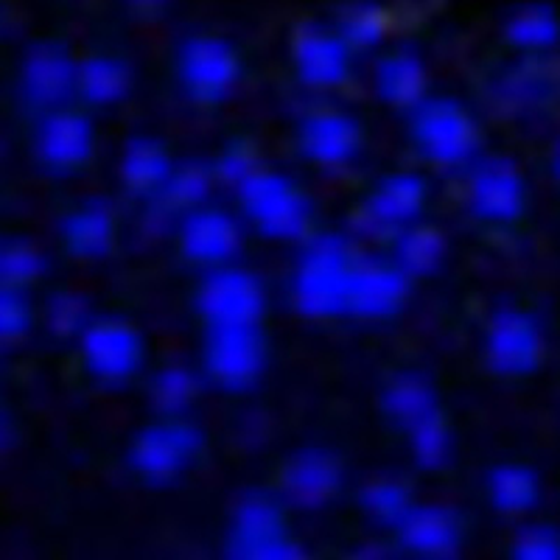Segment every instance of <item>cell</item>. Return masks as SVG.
Returning <instances> with one entry per match:
<instances>
[{
	"instance_id": "obj_1",
	"label": "cell",
	"mask_w": 560,
	"mask_h": 560,
	"mask_svg": "<svg viewBox=\"0 0 560 560\" xmlns=\"http://www.w3.org/2000/svg\"><path fill=\"white\" fill-rule=\"evenodd\" d=\"M359 255L345 238L317 236L300 249L292 269V303L312 319L348 314V292Z\"/></svg>"
},
{
	"instance_id": "obj_2",
	"label": "cell",
	"mask_w": 560,
	"mask_h": 560,
	"mask_svg": "<svg viewBox=\"0 0 560 560\" xmlns=\"http://www.w3.org/2000/svg\"><path fill=\"white\" fill-rule=\"evenodd\" d=\"M244 222L272 242H298L308 236L314 210L308 194L289 174L258 166L236 188Z\"/></svg>"
},
{
	"instance_id": "obj_3",
	"label": "cell",
	"mask_w": 560,
	"mask_h": 560,
	"mask_svg": "<svg viewBox=\"0 0 560 560\" xmlns=\"http://www.w3.org/2000/svg\"><path fill=\"white\" fill-rule=\"evenodd\" d=\"M409 138L415 152L438 168H468L482 149L477 118L446 96H427L409 109Z\"/></svg>"
},
{
	"instance_id": "obj_4",
	"label": "cell",
	"mask_w": 560,
	"mask_h": 560,
	"mask_svg": "<svg viewBox=\"0 0 560 560\" xmlns=\"http://www.w3.org/2000/svg\"><path fill=\"white\" fill-rule=\"evenodd\" d=\"M174 73L183 93L197 104L228 102L242 84V57L236 45L219 34H188L174 54Z\"/></svg>"
},
{
	"instance_id": "obj_5",
	"label": "cell",
	"mask_w": 560,
	"mask_h": 560,
	"mask_svg": "<svg viewBox=\"0 0 560 560\" xmlns=\"http://www.w3.org/2000/svg\"><path fill=\"white\" fill-rule=\"evenodd\" d=\"M205 376L228 393H244L267 370L261 325H208L202 342Z\"/></svg>"
},
{
	"instance_id": "obj_6",
	"label": "cell",
	"mask_w": 560,
	"mask_h": 560,
	"mask_svg": "<svg viewBox=\"0 0 560 560\" xmlns=\"http://www.w3.org/2000/svg\"><path fill=\"white\" fill-rule=\"evenodd\" d=\"M202 452V432L185 418H166L149 423L135 434L129 446V465L147 482H172L183 477Z\"/></svg>"
},
{
	"instance_id": "obj_7",
	"label": "cell",
	"mask_w": 560,
	"mask_h": 560,
	"mask_svg": "<svg viewBox=\"0 0 560 560\" xmlns=\"http://www.w3.org/2000/svg\"><path fill=\"white\" fill-rule=\"evenodd\" d=\"M485 362L504 378H522L541 368L547 337L535 314L518 306H502L490 314L482 334Z\"/></svg>"
},
{
	"instance_id": "obj_8",
	"label": "cell",
	"mask_w": 560,
	"mask_h": 560,
	"mask_svg": "<svg viewBox=\"0 0 560 560\" xmlns=\"http://www.w3.org/2000/svg\"><path fill=\"white\" fill-rule=\"evenodd\" d=\"M77 342L84 370L109 387L132 382L147 362V342L127 319L93 317Z\"/></svg>"
},
{
	"instance_id": "obj_9",
	"label": "cell",
	"mask_w": 560,
	"mask_h": 560,
	"mask_svg": "<svg viewBox=\"0 0 560 560\" xmlns=\"http://www.w3.org/2000/svg\"><path fill=\"white\" fill-rule=\"evenodd\" d=\"M228 560H306V555L287 535L278 502L264 493H253L242 499L233 513Z\"/></svg>"
},
{
	"instance_id": "obj_10",
	"label": "cell",
	"mask_w": 560,
	"mask_h": 560,
	"mask_svg": "<svg viewBox=\"0 0 560 560\" xmlns=\"http://www.w3.org/2000/svg\"><path fill=\"white\" fill-rule=\"evenodd\" d=\"M522 168L508 158H477L468 166L465 202L474 217L485 224H513L524 217L529 197Z\"/></svg>"
},
{
	"instance_id": "obj_11",
	"label": "cell",
	"mask_w": 560,
	"mask_h": 560,
	"mask_svg": "<svg viewBox=\"0 0 560 560\" xmlns=\"http://www.w3.org/2000/svg\"><path fill=\"white\" fill-rule=\"evenodd\" d=\"M197 308L205 325H261L267 312V289L258 275L238 267L236 261L205 269Z\"/></svg>"
},
{
	"instance_id": "obj_12",
	"label": "cell",
	"mask_w": 560,
	"mask_h": 560,
	"mask_svg": "<svg viewBox=\"0 0 560 560\" xmlns=\"http://www.w3.org/2000/svg\"><path fill=\"white\" fill-rule=\"evenodd\" d=\"M32 152L43 168L54 174H73L84 168L96 152V129L84 113L57 107L39 113L32 135Z\"/></svg>"
},
{
	"instance_id": "obj_13",
	"label": "cell",
	"mask_w": 560,
	"mask_h": 560,
	"mask_svg": "<svg viewBox=\"0 0 560 560\" xmlns=\"http://www.w3.org/2000/svg\"><path fill=\"white\" fill-rule=\"evenodd\" d=\"M429 205V183L418 172H393L378 179L359 205V224L373 236H398L420 222Z\"/></svg>"
},
{
	"instance_id": "obj_14",
	"label": "cell",
	"mask_w": 560,
	"mask_h": 560,
	"mask_svg": "<svg viewBox=\"0 0 560 560\" xmlns=\"http://www.w3.org/2000/svg\"><path fill=\"white\" fill-rule=\"evenodd\" d=\"M298 149L312 166L323 168V172L348 168L362 158V124L342 109H312L298 124Z\"/></svg>"
},
{
	"instance_id": "obj_15",
	"label": "cell",
	"mask_w": 560,
	"mask_h": 560,
	"mask_svg": "<svg viewBox=\"0 0 560 560\" xmlns=\"http://www.w3.org/2000/svg\"><path fill=\"white\" fill-rule=\"evenodd\" d=\"M177 242L183 255L202 269L236 261L244 244L242 219L217 205H199L179 217Z\"/></svg>"
},
{
	"instance_id": "obj_16",
	"label": "cell",
	"mask_w": 560,
	"mask_h": 560,
	"mask_svg": "<svg viewBox=\"0 0 560 560\" xmlns=\"http://www.w3.org/2000/svg\"><path fill=\"white\" fill-rule=\"evenodd\" d=\"M353 57L345 39L334 32V26H303L292 39V68L300 84L308 90H328L342 88L353 70Z\"/></svg>"
},
{
	"instance_id": "obj_17",
	"label": "cell",
	"mask_w": 560,
	"mask_h": 560,
	"mask_svg": "<svg viewBox=\"0 0 560 560\" xmlns=\"http://www.w3.org/2000/svg\"><path fill=\"white\" fill-rule=\"evenodd\" d=\"M77 70L79 59L70 57L62 45H34L20 65V96L39 113L65 107L70 98H77Z\"/></svg>"
},
{
	"instance_id": "obj_18",
	"label": "cell",
	"mask_w": 560,
	"mask_h": 560,
	"mask_svg": "<svg viewBox=\"0 0 560 560\" xmlns=\"http://www.w3.org/2000/svg\"><path fill=\"white\" fill-rule=\"evenodd\" d=\"M412 280L395 267L393 258L359 255L348 292V314L359 319H389L401 312Z\"/></svg>"
},
{
	"instance_id": "obj_19",
	"label": "cell",
	"mask_w": 560,
	"mask_h": 560,
	"mask_svg": "<svg viewBox=\"0 0 560 560\" xmlns=\"http://www.w3.org/2000/svg\"><path fill=\"white\" fill-rule=\"evenodd\" d=\"M398 544L418 560H457L463 527L446 504H412L404 522L395 527Z\"/></svg>"
},
{
	"instance_id": "obj_20",
	"label": "cell",
	"mask_w": 560,
	"mask_h": 560,
	"mask_svg": "<svg viewBox=\"0 0 560 560\" xmlns=\"http://www.w3.org/2000/svg\"><path fill=\"white\" fill-rule=\"evenodd\" d=\"M283 499L300 510L325 508L342 488V465L325 448H303L292 454L280 474Z\"/></svg>"
},
{
	"instance_id": "obj_21",
	"label": "cell",
	"mask_w": 560,
	"mask_h": 560,
	"mask_svg": "<svg viewBox=\"0 0 560 560\" xmlns=\"http://www.w3.org/2000/svg\"><path fill=\"white\" fill-rule=\"evenodd\" d=\"M59 236H62L65 249L84 261H96L104 258L115 247L118 236V222L107 202L102 199H88L65 213L59 224Z\"/></svg>"
},
{
	"instance_id": "obj_22",
	"label": "cell",
	"mask_w": 560,
	"mask_h": 560,
	"mask_svg": "<svg viewBox=\"0 0 560 560\" xmlns=\"http://www.w3.org/2000/svg\"><path fill=\"white\" fill-rule=\"evenodd\" d=\"M373 88L384 104L395 109H412L429 96L427 62L412 48H395L384 54L373 70Z\"/></svg>"
},
{
	"instance_id": "obj_23",
	"label": "cell",
	"mask_w": 560,
	"mask_h": 560,
	"mask_svg": "<svg viewBox=\"0 0 560 560\" xmlns=\"http://www.w3.org/2000/svg\"><path fill=\"white\" fill-rule=\"evenodd\" d=\"M547 57H522L497 79V102L513 113H533L558 98L560 77L544 62Z\"/></svg>"
},
{
	"instance_id": "obj_24",
	"label": "cell",
	"mask_w": 560,
	"mask_h": 560,
	"mask_svg": "<svg viewBox=\"0 0 560 560\" xmlns=\"http://www.w3.org/2000/svg\"><path fill=\"white\" fill-rule=\"evenodd\" d=\"M502 34L518 57H549L560 45V18L547 3H524L504 18Z\"/></svg>"
},
{
	"instance_id": "obj_25",
	"label": "cell",
	"mask_w": 560,
	"mask_h": 560,
	"mask_svg": "<svg viewBox=\"0 0 560 560\" xmlns=\"http://www.w3.org/2000/svg\"><path fill=\"white\" fill-rule=\"evenodd\" d=\"M172 154L152 138H132L118 158V177L138 197L154 199L174 172Z\"/></svg>"
},
{
	"instance_id": "obj_26",
	"label": "cell",
	"mask_w": 560,
	"mask_h": 560,
	"mask_svg": "<svg viewBox=\"0 0 560 560\" xmlns=\"http://www.w3.org/2000/svg\"><path fill=\"white\" fill-rule=\"evenodd\" d=\"M132 90V68L115 54H90L79 59L77 98L88 107H115Z\"/></svg>"
},
{
	"instance_id": "obj_27",
	"label": "cell",
	"mask_w": 560,
	"mask_h": 560,
	"mask_svg": "<svg viewBox=\"0 0 560 560\" xmlns=\"http://www.w3.org/2000/svg\"><path fill=\"white\" fill-rule=\"evenodd\" d=\"M382 409L395 427L407 432L409 427L420 423V420L432 418L440 412L438 393L432 384L418 373H401L384 387L382 393Z\"/></svg>"
},
{
	"instance_id": "obj_28",
	"label": "cell",
	"mask_w": 560,
	"mask_h": 560,
	"mask_svg": "<svg viewBox=\"0 0 560 560\" xmlns=\"http://www.w3.org/2000/svg\"><path fill=\"white\" fill-rule=\"evenodd\" d=\"M334 32L345 39L353 54L378 51L387 43L389 14L378 0H350L339 9Z\"/></svg>"
},
{
	"instance_id": "obj_29",
	"label": "cell",
	"mask_w": 560,
	"mask_h": 560,
	"mask_svg": "<svg viewBox=\"0 0 560 560\" xmlns=\"http://www.w3.org/2000/svg\"><path fill=\"white\" fill-rule=\"evenodd\" d=\"M393 264L407 275L409 280L427 278L438 272L443 258H446V238L427 224H412L393 236Z\"/></svg>"
},
{
	"instance_id": "obj_30",
	"label": "cell",
	"mask_w": 560,
	"mask_h": 560,
	"mask_svg": "<svg viewBox=\"0 0 560 560\" xmlns=\"http://www.w3.org/2000/svg\"><path fill=\"white\" fill-rule=\"evenodd\" d=\"M488 499L490 504L502 513H527L535 502H538V493H541V482L535 477L533 468L518 463H504L497 465L493 471L488 474Z\"/></svg>"
},
{
	"instance_id": "obj_31",
	"label": "cell",
	"mask_w": 560,
	"mask_h": 560,
	"mask_svg": "<svg viewBox=\"0 0 560 560\" xmlns=\"http://www.w3.org/2000/svg\"><path fill=\"white\" fill-rule=\"evenodd\" d=\"M152 407L166 418H185V412L197 404L199 378L188 364H166L154 373L149 384Z\"/></svg>"
},
{
	"instance_id": "obj_32",
	"label": "cell",
	"mask_w": 560,
	"mask_h": 560,
	"mask_svg": "<svg viewBox=\"0 0 560 560\" xmlns=\"http://www.w3.org/2000/svg\"><path fill=\"white\" fill-rule=\"evenodd\" d=\"M359 504H362L364 516L373 518L382 527H398L404 522L409 510H412L415 497L409 485L398 477H378L368 482L359 493Z\"/></svg>"
},
{
	"instance_id": "obj_33",
	"label": "cell",
	"mask_w": 560,
	"mask_h": 560,
	"mask_svg": "<svg viewBox=\"0 0 560 560\" xmlns=\"http://www.w3.org/2000/svg\"><path fill=\"white\" fill-rule=\"evenodd\" d=\"M217 183V174L210 172L202 163H185V166H174L172 177L163 185V191L154 199H160V205L168 210V213H188V210L199 208V205H208L210 188Z\"/></svg>"
},
{
	"instance_id": "obj_34",
	"label": "cell",
	"mask_w": 560,
	"mask_h": 560,
	"mask_svg": "<svg viewBox=\"0 0 560 560\" xmlns=\"http://www.w3.org/2000/svg\"><path fill=\"white\" fill-rule=\"evenodd\" d=\"M407 446L415 463L427 471H438L448 463L454 452V434L443 415H432V418L420 420L415 427L407 429Z\"/></svg>"
},
{
	"instance_id": "obj_35",
	"label": "cell",
	"mask_w": 560,
	"mask_h": 560,
	"mask_svg": "<svg viewBox=\"0 0 560 560\" xmlns=\"http://www.w3.org/2000/svg\"><path fill=\"white\" fill-rule=\"evenodd\" d=\"M45 255L26 238H7L0 242V283L3 287L28 289L34 280L43 278Z\"/></svg>"
},
{
	"instance_id": "obj_36",
	"label": "cell",
	"mask_w": 560,
	"mask_h": 560,
	"mask_svg": "<svg viewBox=\"0 0 560 560\" xmlns=\"http://www.w3.org/2000/svg\"><path fill=\"white\" fill-rule=\"evenodd\" d=\"M93 323L88 300L77 292H57L45 303V325L51 334L62 339H79L88 325Z\"/></svg>"
},
{
	"instance_id": "obj_37",
	"label": "cell",
	"mask_w": 560,
	"mask_h": 560,
	"mask_svg": "<svg viewBox=\"0 0 560 560\" xmlns=\"http://www.w3.org/2000/svg\"><path fill=\"white\" fill-rule=\"evenodd\" d=\"M34 325V306L28 289L0 283V345H14L28 337Z\"/></svg>"
},
{
	"instance_id": "obj_38",
	"label": "cell",
	"mask_w": 560,
	"mask_h": 560,
	"mask_svg": "<svg viewBox=\"0 0 560 560\" xmlns=\"http://www.w3.org/2000/svg\"><path fill=\"white\" fill-rule=\"evenodd\" d=\"M513 560H560L558 535L547 527L524 529L513 547Z\"/></svg>"
},
{
	"instance_id": "obj_39",
	"label": "cell",
	"mask_w": 560,
	"mask_h": 560,
	"mask_svg": "<svg viewBox=\"0 0 560 560\" xmlns=\"http://www.w3.org/2000/svg\"><path fill=\"white\" fill-rule=\"evenodd\" d=\"M255 168H258V160H255V154L249 152L247 147H230L228 152L217 160L213 174H217L222 183L238 188V185H242L244 179L255 172Z\"/></svg>"
},
{
	"instance_id": "obj_40",
	"label": "cell",
	"mask_w": 560,
	"mask_h": 560,
	"mask_svg": "<svg viewBox=\"0 0 560 560\" xmlns=\"http://www.w3.org/2000/svg\"><path fill=\"white\" fill-rule=\"evenodd\" d=\"M124 3H127L129 12L138 14V18H160V14L172 7L174 0H124Z\"/></svg>"
},
{
	"instance_id": "obj_41",
	"label": "cell",
	"mask_w": 560,
	"mask_h": 560,
	"mask_svg": "<svg viewBox=\"0 0 560 560\" xmlns=\"http://www.w3.org/2000/svg\"><path fill=\"white\" fill-rule=\"evenodd\" d=\"M350 560H389V552L384 547L370 544V547H362L359 552H353V558Z\"/></svg>"
},
{
	"instance_id": "obj_42",
	"label": "cell",
	"mask_w": 560,
	"mask_h": 560,
	"mask_svg": "<svg viewBox=\"0 0 560 560\" xmlns=\"http://www.w3.org/2000/svg\"><path fill=\"white\" fill-rule=\"evenodd\" d=\"M9 443H12V427H9V420L0 412V454L7 452Z\"/></svg>"
},
{
	"instance_id": "obj_43",
	"label": "cell",
	"mask_w": 560,
	"mask_h": 560,
	"mask_svg": "<svg viewBox=\"0 0 560 560\" xmlns=\"http://www.w3.org/2000/svg\"><path fill=\"white\" fill-rule=\"evenodd\" d=\"M552 168H555V177L560 179V140H558V147H555V154H552Z\"/></svg>"
}]
</instances>
